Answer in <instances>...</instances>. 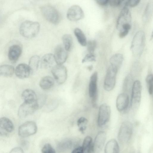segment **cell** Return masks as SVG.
Here are the masks:
<instances>
[{
	"label": "cell",
	"instance_id": "6da1fadb",
	"mask_svg": "<svg viewBox=\"0 0 153 153\" xmlns=\"http://www.w3.org/2000/svg\"><path fill=\"white\" fill-rule=\"evenodd\" d=\"M131 20L130 12L127 6H125L120 12L117 21L116 27L120 32V38H124L128 33L131 27Z\"/></svg>",
	"mask_w": 153,
	"mask_h": 153
},
{
	"label": "cell",
	"instance_id": "7a4b0ae2",
	"mask_svg": "<svg viewBox=\"0 0 153 153\" xmlns=\"http://www.w3.org/2000/svg\"><path fill=\"white\" fill-rule=\"evenodd\" d=\"M40 29V25L39 22L27 20L21 24L19 28V32L24 37L30 39L37 35Z\"/></svg>",
	"mask_w": 153,
	"mask_h": 153
},
{
	"label": "cell",
	"instance_id": "3957f363",
	"mask_svg": "<svg viewBox=\"0 0 153 153\" xmlns=\"http://www.w3.org/2000/svg\"><path fill=\"white\" fill-rule=\"evenodd\" d=\"M42 14L48 22L53 24H57L61 20L60 14L53 6L49 5L42 6L40 8Z\"/></svg>",
	"mask_w": 153,
	"mask_h": 153
},
{
	"label": "cell",
	"instance_id": "277c9868",
	"mask_svg": "<svg viewBox=\"0 0 153 153\" xmlns=\"http://www.w3.org/2000/svg\"><path fill=\"white\" fill-rule=\"evenodd\" d=\"M145 40L144 32H137L134 36L132 41L131 49L133 53L136 56H140L144 49Z\"/></svg>",
	"mask_w": 153,
	"mask_h": 153
},
{
	"label": "cell",
	"instance_id": "5b68a950",
	"mask_svg": "<svg viewBox=\"0 0 153 153\" xmlns=\"http://www.w3.org/2000/svg\"><path fill=\"white\" fill-rule=\"evenodd\" d=\"M133 131V126L129 122L123 123L121 125L118 134V139L121 143H127L130 140Z\"/></svg>",
	"mask_w": 153,
	"mask_h": 153
},
{
	"label": "cell",
	"instance_id": "8992f818",
	"mask_svg": "<svg viewBox=\"0 0 153 153\" xmlns=\"http://www.w3.org/2000/svg\"><path fill=\"white\" fill-rule=\"evenodd\" d=\"M39 107L37 100L33 102L24 101L19 107L18 111V116L20 118H24L33 113Z\"/></svg>",
	"mask_w": 153,
	"mask_h": 153
},
{
	"label": "cell",
	"instance_id": "52a82bcc",
	"mask_svg": "<svg viewBox=\"0 0 153 153\" xmlns=\"http://www.w3.org/2000/svg\"><path fill=\"white\" fill-rule=\"evenodd\" d=\"M37 130V126L34 122L27 121L19 126L18 129V134L20 137H25L35 134Z\"/></svg>",
	"mask_w": 153,
	"mask_h": 153
},
{
	"label": "cell",
	"instance_id": "ba28073f",
	"mask_svg": "<svg viewBox=\"0 0 153 153\" xmlns=\"http://www.w3.org/2000/svg\"><path fill=\"white\" fill-rule=\"evenodd\" d=\"M117 71L111 66L108 68L104 80L103 87L108 91L112 90L116 83V76Z\"/></svg>",
	"mask_w": 153,
	"mask_h": 153
},
{
	"label": "cell",
	"instance_id": "9c48e42d",
	"mask_svg": "<svg viewBox=\"0 0 153 153\" xmlns=\"http://www.w3.org/2000/svg\"><path fill=\"white\" fill-rule=\"evenodd\" d=\"M51 72L55 79L58 84H62L66 80L67 77V70L62 65L57 64L54 66Z\"/></svg>",
	"mask_w": 153,
	"mask_h": 153
},
{
	"label": "cell",
	"instance_id": "30bf717a",
	"mask_svg": "<svg viewBox=\"0 0 153 153\" xmlns=\"http://www.w3.org/2000/svg\"><path fill=\"white\" fill-rule=\"evenodd\" d=\"M111 113L110 108L107 104L104 103L100 106L97 119V124L99 127L102 126L108 121Z\"/></svg>",
	"mask_w": 153,
	"mask_h": 153
},
{
	"label": "cell",
	"instance_id": "8fae6325",
	"mask_svg": "<svg viewBox=\"0 0 153 153\" xmlns=\"http://www.w3.org/2000/svg\"><path fill=\"white\" fill-rule=\"evenodd\" d=\"M68 19L71 21L79 20L84 18V13L81 8L79 5H74L71 6L67 13Z\"/></svg>",
	"mask_w": 153,
	"mask_h": 153
},
{
	"label": "cell",
	"instance_id": "7c38bea8",
	"mask_svg": "<svg viewBox=\"0 0 153 153\" xmlns=\"http://www.w3.org/2000/svg\"><path fill=\"white\" fill-rule=\"evenodd\" d=\"M97 73L94 72L91 75L89 85V94L92 98L93 103H95L97 96Z\"/></svg>",
	"mask_w": 153,
	"mask_h": 153
},
{
	"label": "cell",
	"instance_id": "4fadbf2b",
	"mask_svg": "<svg viewBox=\"0 0 153 153\" xmlns=\"http://www.w3.org/2000/svg\"><path fill=\"white\" fill-rule=\"evenodd\" d=\"M12 122L6 117L0 118V136H7L11 133L14 129Z\"/></svg>",
	"mask_w": 153,
	"mask_h": 153
},
{
	"label": "cell",
	"instance_id": "5bb4252c",
	"mask_svg": "<svg viewBox=\"0 0 153 153\" xmlns=\"http://www.w3.org/2000/svg\"><path fill=\"white\" fill-rule=\"evenodd\" d=\"M55 62L57 64L62 65L66 60L68 56V51L63 45H58L56 47L53 55Z\"/></svg>",
	"mask_w": 153,
	"mask_h": 153
},
{
	"label": "cell",
	"instance_id": "9a60e30c",
	"mask_svg": "<svg viewBox=\"0 0 153 153\" xmlns=\"http://www.w3.org/2000/svg\"><path fill=\"white\" fill-rule=\"evenodd\" d=\"M79 143L78 140L74 138H66L61 141L57 145V150L61 152L70 150L76 146Z\"/></svg>",
	"mask_w": 153,
	"mask_h": 153
},
{
	"label": "cell",
	"instance_id": "2e32d148",
	"mask_svg": "<svg viewBox=\"0 0 153 153\" xmlns=\"http://www.w3.org/2000/svg\"><path fill=\"white\" fill-rule=\"evenodd\" d=\"M141 85L140 82L138 80L135 81L133 85L131 94L132 104L139 103L141 100Z\"/></svg>",
	"mask_w": 153,
	"mask_h": 153
},
{
	"label": "cell",
	"instance_id": "e0dca14e",
	"mask_svg": "<svg viewBox=\"0 0 153 153\" xmlns=\"http://www.w3.org/2000/svg\"><path fill=\"white\" fill-rule=\"evenodd\" d=\"M106 138V134L104 131H100L97 135L93 143L94 152H100L103 147Z\"/></svg>",
	"mask_w": 153,
	"mask_h": 153
},
{
	"label": "cell",
	"instance_id": "ac0fdd59",
	"mask_svg": "<svg viewBox=\"0 0 153 153\" xmlns=\"http://www.w3.org/2000/svg\"><path fill=\"white\" fill-rule=\"evenodd\" d=\"M15 73L16 76L21 79L28 78L32 73L28 65L24 63H21L17 66Z\"/></svg>",
	"mask_w": 153,
	"mask_h": 153
},
{
	"label": "cell",
	"instance_id": "d6986e66",
	"mask_svg": "<svg viewBox=\"0 0 153 153\" xmlns=\"http://www.w3.org/2000/svg\"><path fill=\"white\" fill-rule=\"evenodd\" d=\"M129 104V96L127 94L121 93L118 95L116 101V106L119 111L121 112L126 110Z\"/></svg>",
	"mask_w": 153,
	"mask_h": 153
},
{
	"label": "cell",
	"instance_id": "ffe728a7",
	"mask_svg": "<svg viewBox=\"0 0 153 153\" xmlns=\"http://www.w3.org/2000/svg\"><path fill=\"white\" fill-rule=\"evenodd\" d=\"M22 48L19 45L15 44L11 46L8 52V57L9 60L12 62H16L21 56Z\"/></svg>",
	"mask_w": 153,
	"mask_h": 153
},
{
	"label": "cell",
	"instance_id": "44dd1931",
	"mask_svg": "<svg viewBox=\"0 0 153 153\" xmlns=\"http://www.w3.org/2000/svg\"><path fill=\"white\" fill-rule=\"evenodd\" d=\"M40 61L41 67L43 68L51 67L55 62L53 55L50 53L44 55Z\"/></svg>",
	"mask_w": 153,
	"mask_h": 153
},
{
	"label": "cell",
	"instance_id": "7402d4cb",
	"mask_svg": "<svg viewBox=\"0 0 153 153\" xmlns=\"http://www.w3.org/2000/svg\"><path fill=\"white\" fill-rule=\"evenodd\" d=\"M123 60V56L122 54H114L110 59V66L118 71L122 65Z\"/></svg>",
	"mask_w": 153,
	"mask_h": 153
},
{
	"label": "cell",
	"instance_id": "603a6c76",
	"mask_svg": "<svg viewBox=\"0 0 153 153\" xmlns=\"http://www.w3.org/2000/svg\"><path fill=\"white\" fill-rule=\"evenodd\" d=\"M119 151V147L117 140L114 139L109 140L106 144L104 152L105 153H117Z\"/></svg>",
	"mask_w": 153,
	"mask_h": 153
},
{
	"label": "cell",
	"instance_id": "cb8c5ba5",
	"mask_svg": "<svg viewBox=\"0 0 153 153\" xmlns=\"http://www.w3.org/2000/svg\"><path fill=\"white\" fill-rule=\"evenodd\" d=\"M22 96L24 101L33 102L37 100L36 93L30 89L25 90L22 93Z\"/></svg>",
	"mask_w": 153,
	"mask_h": 153
},
{
	"label": "cell",
	"instance_id": "d4e9b609",
	"mask_svg": "<svg viewBox=\"0 0 153 153\" xmlns=\"http://www.w3.org/2000/svg\"><path fill=\"white\" fill-rule=\"evenodd\" d=\"M15 69L13 66L9 65L0 66V76L10 77L13 74Z\"/></svg>",
	"mask_w": 153,
	"mask_h": 153
},
{
	"label": "cell",
	"instance_id": "484cf974",
	"mask_svg": "<svg viewBox=\"0 0 153 153\" xmlns=\"http://www.w3.org/2000/svg\"><path fill=\"white\" fill-rule=\"evenodd\" d=\"M54 84L53 79L51 76H46L42 78L39 82V85L42 89L46 90L51 88Z\"/></svg>",
	"mask_w": 153,
	"mask_h": 153
},
{
	"label": "cell",
	"instance_id": "4316f807",
	"mask_svg": "<svg viewBox=\"0 0 153 153\" xmlns=\"http://www.w3.org/2000/svg\"><path fill=\"white\" fill-rule=\"evenodd\" d=\"M84 152H94L93 143L90 136H87L84 139L82 146Z\"/></svg>",
	"mask_w": 153,
	"mask_h": 153
},
{
	"label": "cell",
	"instance_id": "83f0119b",
	"mask_svg": "<svg viewBox=\"0 0 153 153\" xmlns=\"http://www.w3.org/2000/svg\"><path fill=\"white\" fill-rule=\"evenodd\" d=\"M74 34L78 42L82 46L87 45V41L86 36L82 31L78 28H75L74 30Z\"/></svg>",
	"mask_w": 153,
	"mask_h": 153
},
{
	"label": "cell",
	"instance_id": "f1b7e54d",
	"mask_svg": "<svg viewBox=\"0 0 153 153\" xmlns=\"http://www.w3.org/2000/svg\"><path fill=\"white\" fill-rule=\"evenodd\" d=\"M40 62V58L37 55L32 56L30 59L28 65L32 73L36 71L38 68Z\"/></svg>",
	"mask_w": 153,
	"mask_h": 153
},
{
	"label": "cell",
	"instance_id": "f546056e",
	"mask_svg": "<svg viewBox=\"0 0 153 153\" xmlns=\"http://www.w3.org/2000/svg\"><path fill=\"white\" fill-rule=\"evenodd\" d=\"M63 46L67 51H69L72 47L73 39L72 36L69 34H65L62 37Z\"/></svg>",
	"mask_w": 153,
	"mask_h": 153
},
{
	"label": "cell",
	"instance_id": "4dcf8cb0",
	"mask_svg": "<svg viewBox=\"0 0 153 153\" xmlns=\"http://www.w3.org/2000/svg\"><path fill=\"white\" fill-rule=\"evenodd\" d=\"M87 120L85 117H82L80 118L77 121V125L79 127V131L83 133L86 128V125L88 123Z\"/></svg>",
	"mask_w": 153,
	"mask_h": 153
},
{
	"label": "cell",
	"instance_id": "1f68e13d",
	"mask_svg": "<svg viewBox=\"0 0 153 153\" xmlns=\"http://www.w3.org/2000/svg\"><path fill=\"white\" fill-rule=\"evenodd\" d=\"M152 11V4L150 3L147 6L143 16V19L145 21L148 20L151 16Z\"/></svg>",
	"mask_w": 153,
	"mask_h": 153
},
{
	"label": "cell",
	"instance_id": "d6a6232c",
	"mask_svg": "<svg viewBox=\"0 0 153 153\" xmlns=\"http://www.w3.org/2000/svg\"><path fill=\"white\" fill-rule=\"evenodd\" d=\"M146 80L147 85L149 92L150 94L152 95L153 92V75L150 74L148 75L146 78Z\"/></svg>",
	"mask_w": 153,
	"mask_h": 153
},
{
	"label": "cell",
	"instance_id": "836d02e7",
	"mask_svg": "<svg viewBox=\"0 0 153 153\" xmlns=\"http://www.w3.org/2000/svg\"><path fill=\"white\" fill-rule=\"evenodd\" d=\"M88 51L90 53L94 54L96 46V42L95 40H90L87 42Z\"/></svg>",
	"mask_w": 153,
	"mask_h": 153
},
{
	"label": "cell",
	"instance_id": "e575fe53",
	"mask_svg": "<svg viewBox=\"0 0 153 153\" xmlns=\"http://www.w3.org/2000/svg\"><path fill=\"white\" fill-rule=\"evenodd\" d=\"M43 153H55V150L51 145L48 143L45 144L42 149Z\"/></svg>",
	"mask_w": 153,
	"mask_h": 153
},
{
	"label": "cell",
	"instance_id": "d590c367",
	"mask_svg": "<svg viewBox=\"0 0 153 153\" xmlns=\"http://www.w3.org/2000/svg\"><path fill=\"white\" fill-rule=\"evenodd\" d=\"M96 61L95 57L94 54L90 53L86 54L82 59V63L94 62Z\"/></svg>",
	"mask_w": 153,
	"mask_h": 153
},
{
	"label": "cell",
	"instance_id": "8d00e7d4",
	"mask_svg": "<svg viewBox=\"0 0 153 153\" xmlns=\"http://www.w3.org/2000/svg\"><path fill=\"white\" fill-rule=\"evenodd\" d=\"M124 0H109V4L112 7H117L120 5Z\"/></svg>",
	"mask_w": 153,
	"mask_h": 153
},
{
	"label": "cell",
	"instance_id": "74e56055",
	"mask_svg": "<svg viewBox=\"0 0 153 153\" xmlns=\"http://www.w3.org/2000/svg\"><path fill=\"white\" fill-rule=\"evenodd\" d=\"M141 0H128V3L129 6L132 7L137 6Z\"/></svg>",
	"mask_w": 153,
	"mask_h": 153
},
{
	"label": "cell",
	"instance_id": "f35d334b",
	"mask_svg": "<svg viewBox=\"0 0 153 153\" xmlns=\"http://www.w3.org/2000/svg\"><path fill=\"white\" fill-rule=\"evenodd\" d=\"M23 152L22 149L21 147H16L12 149L10 152V153H23Z\"/></svg>",
	"mask_w": 153,
	"mask_h": 153
},
{
	"label": "cell",
	"instance_id": "ab89813d",
	"mask_svg": "<svg viewBox=\"0 0 153 153\" xmlns=\"http://www.w3.org/2000/svg\"><path fill=\"white\" fill-rule=\"evenodd\" d=\"M72 153H84V151L82 146H78L75 148L72 151Z\"/></svg>",
	"mask_w": 153,
	"mask_h": 153
},
{
	"label": "cell",
	"instance_id": "60d3db41",
	"mask_svg": "<svg viewBox=\"0 0 153 153\" xmlns=\"http://www.w3.org/2000/svg\"><path fill=\"white\" fill-rule=\"evenodd\" d=\"M97 3L101 5H105L108 2L109 0H96Z\"/></svg>",
	"mask_w": 153,
	"mask_h": 153
},
{
	"label": "cell",
	"instance_id": "b9f144b4",
	"mask_svg": "<svg viewBox=\"0 0 153 153\" xmlns=\"http://www.w3.org/2000/svg\"><path fill=\"white\" fill-rule=\"evenodd\" d=\"M93 68V66L92 65H90L88 67V69L89 71L91 70Z\"/></svg>",
	"mask_w": 153,
	"mask_h": 153
}]
</instances>
